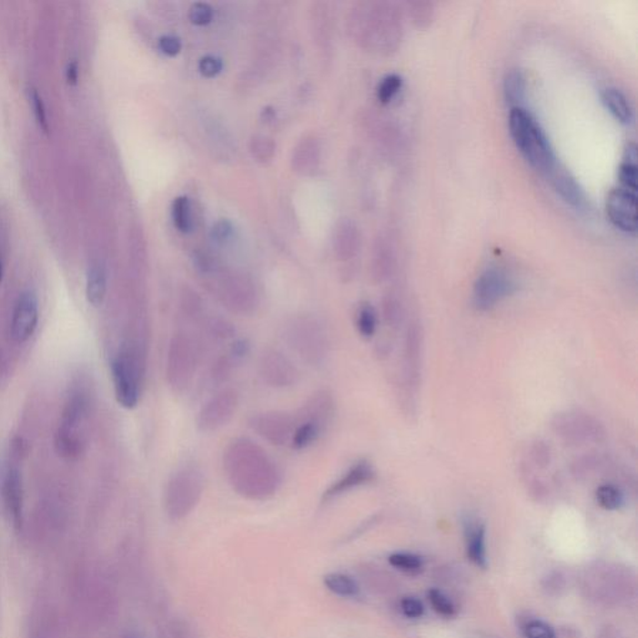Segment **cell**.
Returning <instances> with one entry per match:
<instances>
[{"mask_svg": "<svg viewBox=\"0 0 638 638\" xmlns=\"http://www.w3.org/2000/svg\"><path fill=\"white\" fill-rule=\"evenodd\" d=\"M226 477L239 494L252 499L272 495L279 472L267 452L249 439H236L224 455Z\"/></svg>", "mask_w": 638, "mask_h": 638, "instance_id": "obj_1", "label": "cell"}, {"mask_svg": "<svg viewBox=\"0 0 638 638\" xmlns=\"http://www.w3.org/2000/svg\"><path fill=\"white\" fill-rule=\"evenodd\" d=\"M579 582L582 595L600 605H624L636 596L634 572L619 563H592L583 570Z\"/></svg>", "mask_w": 638, "mask_h": 638, "instance_id": "obj_2", "label": "cell"}, {"mask_svg": "<svg viewBox=\"0 0 638 638\" xmlns=\"http://www.w3.org/2000/svg\"><path fill=\"white\" fill-rule=\"evenodd\" d=\"M90 407L91 397L87 388L81 381L73 384L56 431V452L66 461H76L86 449V424Z\"/></svg>", "mask_w": 638, "mask_h": 638, "instance_id": "obj_3", "label": "cell"}, {"mask_svg": "<svg viewBox=\"0 0 638 638\" xmlns=\"http://www.w3.org/2000/svg\"><path fill=\"white\" fill-rule=\"evenodd\" d=\"M509 129L516 147L525 160L533 168L549 177L558 167V161L538 120L524 107H512L509 114Z\"/></svg>", "mask_w": 638, "mask_h": 638, "instance_id": "obj_4", "label": "cell"}, {"mask_svg": "<svg viewBox=\"0 0 638 638\" xmlns=\"http://www.w3.org/2000/svg\"><path fill=\"white\" fill-rule=\"evenodd\" d=\"M115 397L125 410L137 407L141 397L143 380V357L140 349L131 343H125L111 360Z\"/></svg>", "mask_w": 638, "mask_h": 638, "instance_id": "obj_5", "label": "cell"}, {"mask_svg": "<svg viewBox=\"0 0 638 638\" xmlns=\"http://www.w3.org/2000/svg\"><path fill=\"white\" fill-rule=\"evenodd\" d=\"M26 454V444L22 438H15L10 449L2 478V498L6 515L15 528H22L25 519V482L19 462Z\"/></svg>", "mask_w": 638, "mask_h": 638, "instance_id": "obj_6", "label": "cell"}, {"mask_svg": "<svg viewBox=\"0 0 638 638\" xmlns=\"http://www.w3.org/2000/svg\"><path fill=\"white\" fill-rule=\"evenodd\" d=\"M552 428L553 433L569 445L597 444L606 438L603 425L592 415L582 411L556 414Z\"/></svg>", "mask_w": 638, "mask_h": 638, "instance_id": "obj_7", "label": "cell"}, {"mask_svg": "<svg viewBox=\"0 0 638 638\" xmlns=\"http://www.w3.org/2000/svg\"><path fill=\"white\" fill-rule=\"evenodd\" d=\"M196 370V349L190 337L177 333L172 337L167 352V377L174 390L190 386Z\"/></svg>", "mask_w": 638, "mask_h": 638, "instance_id": "obj_8", "label": "cell"}, {"mask_svg": "<svg viewBox=\"0 0 638 638\" xmlns=\"http://www.w3.org/2000/svg\"><path fill=\"white\" fill-rule=\"evenodd\" d=\"M516 291V282L501 267H489L475 281L472 302L475 309L485 312L508 299Z\"/></svg>", "mask_w": 638, "mask_h": 638, "instance_id": "obj_9", "label": "cell"}, {"mask_svg": "<svg viewBox=\"0 0 638 638\" xmlns=\"http://www.w3.org/2000/svg\"><path fill=\"white\" fill-rule=\"evenodd\" d=\"M289 343L303 360L309 363H319L326 356V333L312 317H299L289 329Z\"/></svg>", "mask_w": 638, "mask_h": 638, "instance_id": "obj_10", "label": "cell"}, {"mask_svg": "<svg viewBox=\"0 0 638 638\" xmlns=\"http://www.w3.org/2000/svg\"><path fill=\"white\" fill-rule=\"evenodd\" d=\"M204 481L200 472L195 469H182L177 471L167 489L168 511L174 516L187 515L200 499Z\"/></svg>", "mask_w": 638, "mask_h": 638, "instance_id": "obj_11", "label": "cell"}, {"mask_svg": "<svg viewBox=\"0 0 638 638\" xmlns=\"http://www.w3.org/2000/svg\"><path fill=\"white\" fill-rule=\"evenodd\" d=\"M39 319V299L36 293L32 289H25L19 293L13 307L12 319H10L12 339L18 344L28 342L38 329Z\"/></svg>", "mask_w": 638, "mask_h": 638, "instance_id": "obj_12", "label": "cell"}, {"mask_svg": "<svg viewBox=\"0 0 638 638\" xmlns=\"http://www.w3.org/2000/svg\"><path fill=\"white\" fill-rule=\"evenodd\" d=\"M421 358H423V332L417 320L408 324L404 339L403 377L407 397L417 396L420 383Z\"/></svg>", "mask_w": 638, "mask_h": 638, "instance_id": "obj_13", "label": "cell"}, {"mask_svg": "<svg viewBox=\"0 0 638 638\" xmlns=\"http://www.w3.org/2000/svg\"><path fill=\"white\" fill-rule=\"evenodd\" d=\"M606 214L614 228L636 234L637 194L623 187H614L606 197Z\"/></svg>", "mask_w": 638, "mask_h": 638, "instance_id": "obj_14", "label": "cell"}, {"mask_svg": "<svg viewBox=\"0 0 638 638\" xmlns=\"http://www.w3.org/2000/svg\"><path fill=\"white\" fill-rule=\"evenodd\" d=\"M238 404V391L231 388L218 391L202 407L197 418L198 428L204 431H212L224 427L234 417Z\"/></svg>", "mask_w": 638, "mask_h": 638, "instance_id": "obj_15", "label": "cell"}, {"mask_svg": "<svg viewBox=\"0 0 638 638\" xmlns=\"http://www.w3.org/2000/svg\"><path fill=\"white\" fill-rule=\"evenodd\" d=\"M295 424L291 415L277 411L256 415L251 421L253 430L273 445H285L292 441Z\"/></svg>", "mask_w": 638, "mask_h": 638, "instance_id": "obj_16", "label": "cell"}, {"mask_svg": "<svg viewBox=\"0 0 638 638\" xmlns=\"http://www.w3.org/2000/svg\"><path fill=\"white\" fill-rule=\"evenodd\" d=\"M259 373L268 386L275 388L293 386L299 376L291 360L278 350L263 353L259 362Z\"/></svg>", "mask_w": 638, "mask_h": 638, "instance_id": "obj_17", "label": "cell"}, {"mask_svg": "<svg viewBox=\"0 0 638 638\" xmlns=\"http://www.w3.org/2000/svg\"><path fill=\"white\" fill-rule=\"evenodd\" d=\"M221 296L225 306L236 315H249L255 310L256 292L248 281L232 279L224 287Z\"/></svg>", "mask_w": 638, "mask_h": 638, "instance_id": "obj_18", "label": "cell"}, {"mask_svg": "<svg viewBox=\"0 0 638 638\" xmlns=\"http://www.w3.org/2000/svg\"><path fill=\"white\" fill-rule=\"evenodd\" d=\"M374 475H376V472H374L370 462L367 461H358L339 481L334 482L329 491L324 492L323 499L324 501H330V499L337 498V496L342 495L344 492L353 491L358 486L372 481Z\"/></svg>", "mask_w": 638, "mask_h": 638, "instance_id": "obj_19", "label": "cell"}, {"mask_svg": "<svg viewBox=\"0 0 638 638\" xmlns=\"http://www.w3.org/2000/svg\"><path fill=\"white\" fill-rule=\"evenodd\" d=\"M548 177H550L553 188H555L556 192L562 196L567 204L576 208H586L587 197L585 191H583V188L580 187L576 178L573 177L566 168L558 165Z\"/></svg>", "mask_w": 638, "mask_h": 638, "instance_id": "obj_20", "label": "cell"}, {"mask_svg": "<svg viewBox=\"0 0 638 638\" xmlns=\"http://www.w3.org/2000/svg\"><path fill=\"white\" fill-rule=\"evenodd\" d=\"M465 545H467L468 558L471 562L481 569H485L486 560V532L485 526L474 519H468L465 522Z\"/></svg>", "mask_w": 638, "mask_h": 638, "instance_id": "obj_21", "label": "cell"}, {"mask_svg": "<svg viewBox=\"0 0 638 638\" xmlns=\"http://www.w3.org/2000/svg\"><path fill=\"white\" fill-rule=\"evenodd\" d=\"M107 293V272L104 263H91L86 271V296L91 307L103 306Z\"/></svg>", "mask_w": 638, "mask_h": 638, "instance_id": "obj_22", "label": "cell"}, {"mask_svg": "<svg viewBox=\"0 0 638 638\" xmlns=\"http://www.w3.org/2000/svg\"><path fill=\"white\" fill-rule=\"evenodd\" d=\"M603 104L620 123L630 124L633 120V109L623 91L616 87H606L601 93Z\"/></svg>", "mask_w": 638, "mask_h": 638, "instance_id": "obj_23", "label": "cell"}, {"mask_svg": "<svg viewBox=\"0 0 638 638\" xmlns=\"http://www.w3.org/2000/svg\"><path fill=\"white\" fill-rule=\"evenodd\" d=\"M526 83L522 73L518 69L508 72L504 79L505 99L512 107H522L525 99Z\"/></svg>", "mask_w": 638, "mask_h": 638, "instance_id": "obj_24", "label": "cell"}, {"mask_svg": "<svg viewBox=\"0 0 638 638\" xmlns=\"http://www.w3.org/2000/svg\"><path fill=\"white\" fill-rule=\"evenodd\" d=\"M324 585L336 595L342 597H354L360 592L357 582L344 573H329L324 577Z\"/></svg>", "mask_w": 638, "mask_h": 638, "instance_id": "obj_25", "label": "cell"}, {"mask_svg": "<svg viewBox=\"0 0 638 638\" xmlns=\"http://www.w3.org/2000/svg\"><path fill=\"white\" fill-rule=\"evenodd\" d=\"M322 427L316 424L315 421L303 420L302 423L296 427L295 433L292 437V447L295 449H305L310 444L315 443L317 438L319 437Z\"/></svg>", "mask_w": 638, "mask_h": 638, "instance_id": "obj_26", "label": "cell"}, {"mask_svg": "<svg viewBox=\"0 0 638 638\" xmlns=\"http://www.w3.org/2000/svg\"><path fill=\"white\" fill-rule=\"evenodd\" d=\"M597 504L605 510H617L623 505L624 495L619 486L613 484H603L596 491Z\"/></svg>", "mask_w": 638, "mask_h": 638, "instance_id": "obj_27", "label": "cell"}, {"mask_svg": "<svg viewBox=\"0 0 638 638\" xmlns=\"http://www.w3.org/2000/svg\"><path fill=\"white\" fill-rule=\"evenodd\" d=\"M378 316L376 309L370 303H364L358 309L357 313V329L360 336L364 339H372L377 332Z\"/></svg>", "mask_w": 638, "mask_h": 638, "instance_id": "obj_28", "label": "cell"}, {"mask_svg": "<svg viewBox=\"0 0 638 638\" xmlns=\"http://www.w3.org/2000/svg\"><path fill=\"white\" fill-rule=\"evenodd\" d=\"M172 218L178 231L188 232L192 228L190 201L187 197H177L172 204Z\"/></svg>", "mask_w": 638, "mask_h": 638, "instance_id": "obj_29", "label": "cell"}, {"mask_svg": "<svg viewBox=\"0 0 638 638\" xmlns=\"http://www.w3.org/2000/svg\"><path fill=\"white\" fill-rule=\"evenodd\" d=\"M550 462H552V451H550L548 445L542 441H536V443L530 445L528 461H526V465L530 469L535 468L542 471V469L549 468Z\"/></svg>", "mask_w": 638, "mask_h": 638, "instance_id": "obj_30", "label": "cell"}, {"mask_svg": "<svg viewBox=\"0 0 638 638\" xmlns=\"http://www.w3.org/2000/svg\"><path fill=\"white\" fill-rule=\"evenodd\" d=\"M390 562L391 566L408 573L420 572L423 569V560L420 556L413 555V553H393L390 558Z\"/></svg>", "mask_w": 638, "mask_h": 638, "instance_id": "obj_31", "label": "cell"}, {"mask_svg": "<svg viewBox=\"0 0 638 638\" xmlns=\"http://www.w3.org/2000/svg\"><path fill=\"white\" fill-rule=\"evenodd\" d=\"M401 86H403L401 76L398 74H390L380 81V86H378V99L383 104L390 103L400 93Z\"/></svg>", "mask_w": 638, "mask_h": 638, "instance_id": "obj_32", "label": "cell"}, {"mask_svg": "<svg viewBox=\"0 0 638 638\" xmlns=\"http://www.w3.org/2000/svg\"><path fill=\"white\" fill-rule=\"evenodd\" d=\"M429 603L433 607L435 613L441 616L451 617L455 614V606L452 601L449 599L441 590L433 589L428 592Z\"/></svg>", "mask_w": 638, "mask_h": 638, "instance_id": "obj_33", "label": "cell"}, {"mask_svg": "<svg viewBox=\"0 0 638 638\" xmlns=\"http://www.w3.org/2000/svg\"><path fill=\"white\" fill-rule=\"evenodd\" d=\"M28 96L39 127H42L44 131H49L48 114H46V104H44L42 94L39 93L36 87L29 86Z\"/></svg>", "mask_w": 638, "mask_h": 638, "instance_id": "obj_34", "label": "cell"}, {"mask_svg": "<svg viewBox=\"0 0 638 638\" xmlns=\"http://www.w3.org/2000/svg\"><path fill=\"white\" fill-rule=\"evenodd\" d=\"M620 187L637 194V162H621L619 167Z\"/></svg>", "mask_w": 638, "mask_h": 638, "instance_id": "obj_35", "label": "cell"}, {"mask_svg": "<svg viewBox=\"0 0 638 638\" xmlns=\"http://www.w3.org/2000/svg\"><path fill=\"white\" fill-rule=\"evenodd\" d=\"M403 309L397 297L390 296L383 303V317L388 326L394 327L401 320Z\"/></svg>", "mask_w": 638, "mask_h": 638, "instance_id": "obj_36", "label": "cell"}, {"mask_svg": "<svg viewBox=\"0 0 638 638\" xmlns=\"http://www.w3.org/2000/svg\"><path fill=\"white\" fill-rule=\"evenodd\" d=\"M214 10L208 3L197 2L188 10V18L196 25H205L211 22Z\"/></svg>", "mask_w": 638, "mask_h": 638, "instance_id": "obj_37", "label": "cell"}, {"mask_svg": "<svg viewBox=\"0 0 638 638\" xmlns=\"http://www.w3.org/2000/svg\"><path fill=\"white\" fill-rule=\"evenodd\" d=\"M525 638H556L555 633L548 623L540 620H532L524 626Z\"/></svg>", "mask_w": 638, "mask_h": 638, "instance_id": "obj_38", "label": "cell"}, {"mask_svg": "<svg viewBox=\"0 0 638 638\" xmlns=\"http://www.w3.org/2000/svg\"><path fill=\"white\" fill-rule=\"evenodd\" d=\"M542 586L549 595H560L566 589V576L562 572H550L543 579Z\"/></svg>", "mask_w": 638, "mask_h": 638, "instance_id": "obj_39", "label": "cell"}, {"mask_svg": "<svg viewBox=\"0 0 638 638\" xmlns=\"http://www.w3.org/2000/svg\"><path fill=\"white\" fill-rule=\"evenodd\" d=\"M401 613L408 619H420L421 614L424 613L423 603L420 600L415 599V597H404L400 603Z\"/></svg>", "mask_w": 638, "mask_h": 638, "instance_id": "obj_40", "label": "cell"}, {"mask_svg": "<svg viewBox=\"0 0 638 638\" xmlns=\"http://www.w3.org/2000/svg\"><path fill=\"white\" fill-rule=\"evenodd\" d=\"M222 60L215 56H206L200 60L198 67H200V72L204 74L205 76H218L222 70Z\"/></svg>", "mask_w": 638, "mask_h": 638, "instance_id": "obj_41", "label": "cell"}, {"mask_svg": "<svg viewBox=\"0 0 638 638\" xmlns=\"http://www.w3.org/2000/svg\"><path fill=\"white\" fill-rule=\"evenodd\" d=\"M160 49L167 56H177L181 50V40L175 35H165L162 36L160 42H158Z\"/></svg>", "mask_w": 638, "mask_h": 638, "instance_id": "obj_42", "label": "cell"}, {"mask_svg": "<svg viewBox=\"0 0 638 638\" xmlns=\"http://www.w3.org/2000/svg\"><path fill=\"white\" fill-rule=\"evenodd\" d=\"M231 358L224 357L216 363L214 368V378L218 380H224L231 372Z\"/></svg>", "mask_w": 638, "mask_h": 638, "instance_id": "obj_43", "label": "cell"}, {"mask_svg": "<svg viewBox=\"0 0 638 638\" xmlns=\"http://www.w3.org/2000/svg\"><path fill=\"white\" fill-rule=\"evenodd\" d=\"M211 327L212 333H214L216 337H218V339H228V337H231L232 333H234L232 327L229 326L228 322H225V320H215V322L211 324Z\"/></svg>", "mask_w": 638, "mask_h": 638, "instance_id": "obj_44", "label": "cell"}, {"mask_svg": "<svg viewBox=\"0 0 638 638\" xmlns=\"http://www.w3.org/2000/svg\"><path fill=\"white\" fill-rule=\"evenodd\" d=\"M231 234L232 228L228 221L218 222V224L215 226L214 231H212V236H214V238L218 242H225L226 239L229 238Z\"/></svg>", "mask_w": 638, "mask_h": 638, "instance_id": "obj_45", "label": "cell"}, {"mask_svg": "<svg viewBox=\"0 0 638 638\" xmlns=\"http://www.w3.org/2000/svg\"><path fill=\"white\" fill-rule=\"evenodd\" d=\"M248 350L249 344L248 340H236L231 349L232 358H235V360H241V358L248 356Z\"/></svg>", "mask_w": 638, "mask_h": 638, "instance_id": "obj_46", "label": "cell"}, {"mask_svg": "<svg viewBox=\"0 0 638 638\" xmlns=\"http://www.w3.org/2000/svg\"><path fill=\"white\" fill-rule=\"evenodd\" d=\"M66 79L70 84H76L77 79H79V66H77L76 60H72L66 66Z\"/></svg>", "mask_w": 638, "mask_h": 638, "instance_id": "obj_47", "label": "cell"}, {"mask_svg": "<svg viewBox=\"0 0 638 638\" xmlns=\"http://www.w3.org/2000/svg\"><path fill=\"white\" fill-rule=\"evenodd\" d=\"M597 638H623L620 636V633H617L616 630L611 629V627H607V629H603L601 631L599 637Z\"/></svg>", "mask_w": 638, "mask_h": 638, "instance_id": "obj_48", "label": "cell"}, {"mask_svg": "<svg viewBox=\"0 0 638 638\" xmlns=\"http://www.w3.org/2000/svg\"><path fill=\"white\" fill-rule=\"evenodd\" d=\"M5 259L0 256V283H2L3 278H5Z\"/></svg>", "mask_w": 638, "mask_h": 638, "instance_id": "obj_49", "label": "cell"}, {"mask_svg": "<svg viewBox=\"0 0 638 638\" xmlns=\"http://www.w3.org/2000/svg\"><path fill=\"white\" fill-rule=\"evenodd\" d=\"M5 373V362H3V356L2 353H0V376Z\"/></svg>", "mask_w": 638, "mask_h": 638, "instance_id": "obj_50", "label": "cell"}]
</instances>
